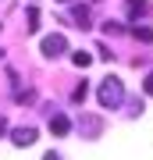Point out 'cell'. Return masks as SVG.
Here are the masks:
<instances>
[{"label":"cell","instance_id":"6da1fadb","mask_svg":"<svg viewBox=\"0 0 153 160\" xmlns=\"http://www.w3.org/2000/svg\"><path fill=\"white\" fill-rule=\"evenodd\" d=\"M96 100H100L103 110H118L121 103H125V86H121V78L107 75V78L100 82V89H96Z\"/></svg>","mask_w":153,"mask_h":160},{"label":"cell","instance_id":"7a4b0ae2","mask_svg":"<svg viewBox=\"0 0 153 160\" xmlns=\"http://www.w3.org/2000/svg\"><path fill=\"white\" fill-rule=\"evenodd\" d=\"M39 50H43V57H50V61H54V57H61V53H68V39L54 32V36H46V39L39 43Z\"/></svg>","mask_w":153,"mask_h":160},{"label":"cell","instance_id":"3957f363","mask_svg":"<svg viewBox=\"0 0 153 160\" xmlns=\"http://www.w3.org/2000/svg\"><path fill=\"white\" fill-rule=\"evenodd\" d=\"M79 132L85 139H96L100 132H103V118H93V114H82V121H79Z\"/></svg>","mask_w":153,"mask_h":160},{"label":"cell","instance_id":"277c9868","mask_svg":"<svg viewBox=\"0 0 153 160\" xmlns=\"http://www.w3.org/2000/svg\"><path fill=\"white\" fill-rule=\"evenodd\" d=\"M11 142H14V146H32V142H36V128H32V125L14 128V132H11Z\"/></svg>","mask_w":153,"mask_h":160},{"label":"cell","instance_id":"5b68a950","mask_svg":"<svg viewBox=\"0 0 153 160\" xmlns=\"http://www.w3.org/2000/svg\"><path fill=\"white\" fill-rule=\"evenodd\" d=\"M50 132H54V135H68V132H71V121L64 118V114H50Z\"/></svg>","mask_w":153,"mask_h":160},{"label":"cell","instance_id":"8992f818","mask_svg":"<svg viewBox=\"0 0 153 160\" xmlns=\"http://www.w3.org/2000/svg\"><path fill=\"white\" fill-rule=\"evenodd\" d=\"M146 7H150V0H125V11H128V18L146 14Z\"/></svg>","mask_w":153,"mask_h":160},{"label":"cell","instance_id":"52a82bcc","mask_svg":"<svg viewBox=\"0 0 153 160\" xmlns=\"http://www.w3.org/2000/svg\"><path fill=\"white\" fill-rule=\"evenodd\" d=\"M75 22H79V29H89V7H75Z\"/></svg>","mask_w":153,"mask_h":160},{"label":"cell","instance_id":"ba28073f","mask_svg":"<svg viewBox=\"0 0 153 160\" xmlns=\"http://www.w3.org/2000/svg\"><path fill=\"white\" fill-rule=\"evenodd\" d=\"M132 36H135L139 43H153V29H146V25H142V29L135 25V29H132Z\"/></svg>","mask_w":153,"mask_h":160},{"label":"cell","instance_id":"9c48e42d","mask_svg":"<svg viewBox=\"0 0 153 160\" xmlns=\"http://www.w3.org/2000/svg\"><path fill=\"white\" fill-rule=\"evenodd\" d=\"M71 61H75V68H89V64H93V57H89V53H85V50L71 53Z\"/></svg>","mask_w":153,"mask_h":160},{"label":"cell","instance_id":"30bf717a","mask_svg":"<svg viewBox=\"0 0 153 160\" xmlns=\"http://www.w3.org/2000/svg\"><path fill=\"white\" fill-rule=\"evenodd\" d=\"M85 96H89V86L82 82V86H79V89L71 92V103H85Z\"/></svg>","mask_w":153,"mask_h":160},{"label":"cell","instance_id":"8fae6325","mask_svg":"<svg viewBox=\"0 0 153 160\" xmlns=\"http://www.w3.org/2000/svg\"><path fill=\"white\" fill-rule=\"evenodd\" d=\"M28 32H36L39 29V11H36V7H28V25H25Z\"/></svg>","mask_w":153,"mask_h":160},{"label":"cell","instance_id":"7c38bea8","mask_svg":"<svg viewBox=\"0 0 153 160\" xmlns=\"http://www.w3.org/2000/svg\"><path fill=\"white\" fill-rule=\"evenodd\" d=\"M14 100H18V103H32V100H36V92H32V89H25V92H14Z\"/></svg>","mask_w":153,"mask_h":160},{"label":"cell","instance_id":"4fadbf2b","mask_svg":"<svg viewBox=\"0 0 153 160\" xmlns=\"http://www.w3.org/2000/svg\"><path fill=\"white\" fill-rule=\"evenodd\" d=\"M103 32L107 36H121V25L118 22H103Z\"/></svg>","mask_w":153,"mask_h":160},{"label":"cell","instance_id":"5bb4252c","mask_svg":"<svg viewBox=\"0 0 153 160\" xmlns=\"http://www.w3.org/2000/svg\"><path fill=\"white\" fill-rule=\"evenodd\" d=\"M142 89H146V96H153V71L146 75V82H142Z\"/></svg>","mask_w":153,"mask_h":160},{"label":"cell","instance_id":"9a60e30c","mask_svg":"<svg viewBox=\"0 0 153 160\" xmlns=\"http://www.w3.org/2000/svg\"><path fill=\"white\" fill-rule=\"evenodd\" d=\"M4 132H7V121H4V118H0V135H4Z\"/></svg>","mask_w":153,"mask_h":160},{"label":"cell","instance_id":"2e32d148","mask_svg":"<svg viewBox=\"0 0 153 160\" xmlns=\"http://www.w3.org/2000/svg\"><path fill=\"white\" fill-rule=\"evenodd\" d=\"M43 160H61V157H57V153H46V157H43Z\"/></svg>","mask_w":153,"mask_h":160},{"label":"cell","instance_id":"e0dca14e","mask_svg":"<svg viewBox=\"0 0 153 160\" xmlns=\"http://www.w3.org/2000/svg\"><path fill=\"white\" fill-rule=\"evenodd\" d=\"M57 4H71V0H57Z\"/></svg>","mask_w":153,"mask_h":160}]
</instances>
